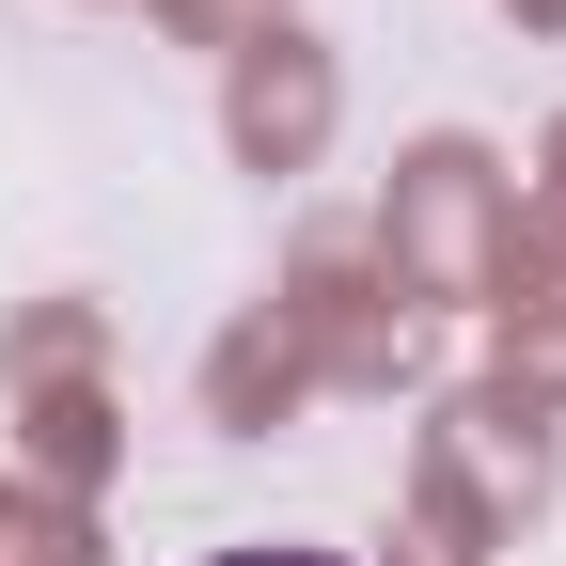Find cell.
I'll return each instance as SVG.
<instances>
[{
  "label": "cell",
  "instance_id": "1",
  "mask_svg": "<svg viewBox=\"0 0 566 566\" xmlns=\"http://www.w3.org/2000/svg\"><path fill=\"white\" fill-rule=\"evenodd\" d=\"M221 566H346V551H221Z\"/></svg>",
  "mask_w": 566,
  "mask_h": 566
}]
</instances>
